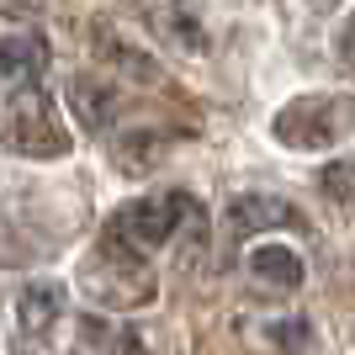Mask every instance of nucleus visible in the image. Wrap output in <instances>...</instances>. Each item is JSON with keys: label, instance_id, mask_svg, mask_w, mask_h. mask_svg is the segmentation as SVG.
I'll list each match as a JSON object with an SVG mask.
<instances>
[{"label": "nucleus", "instance_id": "0eeeda50", "mask_svg": "<svg viewBox=\"0 0 355 355\" xmlns=\"http://www.w3.org/2000/svg\"><path fill=\"white\" fill-rule=\"evenodd\" d=\"M69 106H74V117L85 122V133H106L112 117H117V90H112V80H101V74H74L69 80Z\"/></svg>", "mask_w": 355, "mask_h": 355}, {"label": "nucleus", "instance_id": "2eb2a0df", "mask_svg": "<svg viewBox=\"0 0 355 355\" xmlns=\"http://www.w3.org/2000/svg\"><path fill=\"white\" fill-rule=\"evenodd\" d=\"M270 345H282V350H302V345H308V324H302V318L270 324Z\"/></svg>", "mask_w": 355, "mask_h": 355}, {"label": "nucleus", "instance_id": "f03ea898", "mask_svg": "<svg viewBox=\"0 0 355 355\" xmlns=\"http://www.w3.org/2000/svg\"><path fill=\"white\" fill-rule=\"evenodd\" d=\"M191 218H202V202L186 196V191L144 196V202H122V207L112 212L106 239H117V244H128V250H138V254H154L175 239L180 223H191Z\"/></svg>", "mask_w": 355, "mask_h": 355}, {"label": "nucleus", "instance_id": "20e7f679", "mask_svg": "<svg viewBox=\"0 0 355 355\" xmlns=\"http://www.w3.org/2000/svg\"><path fill=\"white\" fill-rule=\"evenodd\" d=\"M6 144H11L21 159H64V154H69V128L59 122L53 101H48L32 80L16 90L11 106H6Z\"/></svg>", "mask_w": 355, "mask_h": 355}, {"label": "nucleus", "instance_id": "f257e3e1", "mask_svg": "<svg viewBox=\"0 0 355 355\" xmlns=\"http://www.w3.org/2000/svg\"><path fill=\"white\" fill-rule=\"evenodd\" d=\"M80 292L90 302H101V308H148L159 282H154V270H148V254L128 250L117 239H106L96 244V254H85V266H80Z\"/></svg>", "mask_w": 355, "mask_h": 355}, {"label": "nucleus", "instance_id": "39448f33", "mask_svg": "<svg viewBox=\"0 0 355 355\" xmlns=\"http://www.w3.org/2000/svg\"><path fill=\"white\" fill-rule=\"evenodd\" d=\"M148 32L159 43L180 48V53H207L212 37H207V21H202V6L196 0H138Z\"/></svg>", "mask_w": 355, "mask_h": 355}, {"label": "nucleus", "instance_id": "9b49d317", "mask_svg": "<svg viewBox=\"0 0 355 355\" xmlns=\"http://www.w3.org/2000/svg\"><path fill=\"white\" fill-rule=\"evenodd\" d=\"M80 340H85L96 355H144V345H138L133 329H117V324H106V318H96V313L80 318Z\"/></svg>", "mask_w": 355, "mask_h": 355}, {"label": "nucleus", "instance_id": "6e6552de", "mask_svg": "<svg viewBox=\"0 0 355 355\" xmlns=\"http://www.w3.org/2000/svg\"><path fill=\"white\" fill-rule=\"evenodd\" d=\"M16 318H21V329H27L32 340H43L48 329L64 318V286L59 282H32L21 292V302H16Z\"/></svg>", "mask_w": 355, "mask_h": 355}, {"label": "nucleus", "instance_id": "423d86ee", "mask_svg": "<svg viewBox=\"0 0 355 355\" xmlns=\"http://www.w3.org/2000/svg\"><path fill=\"white\" fill-rule=\"evenodd\" d=\"M223 228H228V239H254L266 234V228H302V218H297L292 202H282V196H266V191H244L228 202V212H223Z\"/></svg>", "mask_w": 355, "mask_h": 355}, {"label": "nucleus", "instance_id": "1a4fd4ad", "mask_svg": "<svg viewBox=\"0 0 355 355\" xmlns=\"http://www.w3.org/2000/svg\"><path fill=\"white\" fill-rule=\"evenodd\" d=\"M250 276L266 292H297L302 286V260H297L286 244H260V250L250 254Z\"/></svg>", "mask_w": 355, "mask_h": 355}, {"label": "nucleus", "instance_id": "f8f14e48", "mask_svg": "<svg viewBox=\"0 0 355 355\" xmlns=\"http://www.w3.org/2000/svg\"><path fill=\"white\" fill-rule=\"evenodd\" d=\"M159 154H164V138H159V133H128V138L117 144V159H122V170H128V175L154 170V164H159Z\"/></svg>", "mask_w": 355, "mask_h": 355}, {"label": "nucleus", "instance_id": "4468645a", "mask_svg": "<svg viewBox=\"0 0 355 355\" xmlns=\"http://www.w3.org/2000/svg\"><path fill=\"white\" fill-rule=\"evenodd\" d=\"M318 186H324V196H329V202H345V207H350V202H355V164H350V159L324 164Z\"/></svg>", "mask_w": 355, "mask_h": 355}, {"label": "nucleus", "instance_id": "7ed1b4c3", "mask_svg": "<svg viewBox=\"0 0 355 355\" xmlns=\"http://www.w3.org/2000/svg\"><path fill=\"white\" fill-rule=\"evenodd\" d=\"M270 133L286 148H334L340 138L355 133V101L350 96H297L276 112Z\"/></svg>", "mask_w": 355, "mask_h": 355}, {"label": "nucleus", "instance_id": "dca6fc26", "mask_svg": "<svg viewBox=\"0 0 355 355\" xmlns=\"http://www.w3.org/2000/svg\"><path fill=\"white\" fill-rule=\"evenodd\" d=\"M340 53H345V64L355 69V16H350V27L340 32Z\"/></svg>", "mask_w": 355, "mask_h": 355}, {"label": "nucleus", "instance_id": "ddd939ff", "mask_svg": "<svg viewBox=\"0 0 355 355\" xmlns=\"http://www.w3.org/2000/svg\"><path fill=\"white\" fill-rule=\"evenodd\" d=\"M96 53H101V59H112L117 64V69H128L133 74V80H159V69H154V59H144V53H133V48H122L117 37H96Z\"/></svg>", "mask_w": 355, "mask_h": 355}, {"label": "nucleus", "instance_id": "9d476101", "mask_svg": "<svg viewBox=\"0 0 355 355\" xmlns=\"http://www.w3.org/2000/svg\"><path fill=\"white\" fill-rule=\"evenodd\" d=\"M48 69V43L37 32H11L0 37V80H32Z\"/></svg>", "mask_w": 355, "mask_h": 355}]
</instances>
